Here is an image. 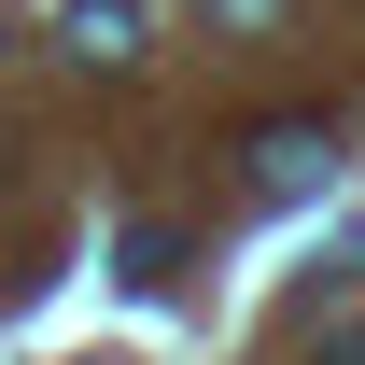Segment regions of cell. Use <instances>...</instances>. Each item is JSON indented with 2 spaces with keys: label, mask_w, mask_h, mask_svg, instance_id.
Instances as JSON below:
<instances>
[{
  "label": "cell",
  "mask_w": 365,
  "mask_h": 365,
  "mask_svg": "<svg viewBox=\"0 0 365 365\" xmlns=\"http://www.w3.org/2000/svg\"><path fill=\"white\" fill-rule=\"evenodd\" d=\"M253 182H267V197H309L323 182V127H267L253 140Z\"/></svg>",
  "instance_id": "1"
},
{
  "label": "cell",
  "mask_w": 365,
  "mask_h": 365,
  "mask_svg": "<svg viewBox=\"0 0 365 365\" xmlns=\"http://www.w3.org/2000/svg\"><path fill=\"white\" fill-rule=\"evenodd\" d=\"M140 29H155V0H71V43L85 56H140Z\"/></svg>",
  "instance_id": "2"
}]
</instances>
